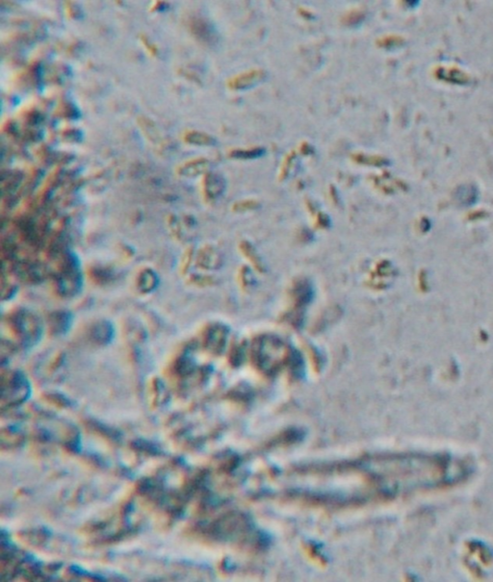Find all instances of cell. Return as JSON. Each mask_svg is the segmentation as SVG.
<instances>
[{
  "label": "cell",
  "mask_w": 493,
  "mask_h": 582,
  "mask_svg": "<svg viewBox=\"0 0 493 582\" xmlns=\"http://www.w3.org/2000/svg\"><path fill=\"white\" fill-rule=\"evenodd\" d=\"M266 72L262 69H252L250 71H246L236 77H234L230 81V87L234 90L245 91L252 89L258 86L261 82L266 79Z\"/></svg>",
  "instance_id": "obj_1"
},
{
  "label": "cell",
  "mask_w": 493,
  "mask_h": 582,
  "mask_svg": "<svg viewBox=\"0 0 493 582\" xmlns=\"http://www.w3.org/2000/svg\"><path fill=\"white\" fill-rule=\"evenodd\" d=\"M195 30L196 31L198 37H200V39H204L208 43L213 44V43L217 42L219 36H218L215 28L208 21L202 20V19L198 20L196 22Z\"/></svg>",
  "instance_id": "obj_2"
},
{
  "label": "cell",
  "mask_w": 493,
  "mask_h": 582,
  "mask_svg": "<svg viewBox=\"0 0 493 582\" xmlns=\"http://www.w3.org/2000/svg\"><path fill=\"white\" fill-rule=\"evenodd\" d=\"M206 187L208 193L211 195H218L221 194L222 191L224 188V180L218 174H210L208 176Z\"/></svg>",
  "instance_id": "obj_3"
},
{
  "label": "cell",
  "mask_w": 493,
  "mask_h": 582,
  "mask_svg": "<svg viewBox=\"0 0 493 582\" xmlns=\"http://www.w3.org/2000/svg\"><path fill=\"white\" fill-rule=\"evenodd\" d=\"M265 152L263 148H254L252 150H236L232 152V156L239 159H256L264 155Z\"/></svg>",
  "instance_id": "obj_4"
},
{
  "label": "cell",
  "mask_w": 493,
  "mask_h": 582,
  "mask_svg": "<svg viewBox=\"0 0 493 582\" xmlns=\"http://www.w3.org/2000/svg\"><path fill=\"white\" fill-rule=\"evenodd\" d=\"M364 19V13H362L360 11H354L346 15L345 23L349 26H356L360 24Z\"/></svg>",
  "instance_id": "obj_5"
},
{
  "label": "cell",
  "mask_w": 493,
  "mask_h": 582,
  "mask_svg": "<svg viewBox=\"0 0 493 582\" xmlns=\"http://www.w3.org/2000/svg\"><path fill=\"white\" fill-rule=\"evenodd\" d=\"M191 142H195L198 144H214L215 143V140L204 134L202 133H192L190 136Z\"/></svg>",
  "instance_id": "obj_6"
},
{
  "label": "cell",
  "mask_w": 493,
  "mask_h": 582,
  "mask_svg": "<svg viewBox=\"0 0 493 582\" xmlns=\"http://www.w3.org/2000/svg\"><path fill=\"white\" fill-rule=\"evenodd\" d=\"M354 160L358 163L362 164H365V165H378L380 164V159L373 157L370 155H364V154H358L354 156Z\"/></svg>",
  "instance_id": "obj_7"
}]
</instances>
